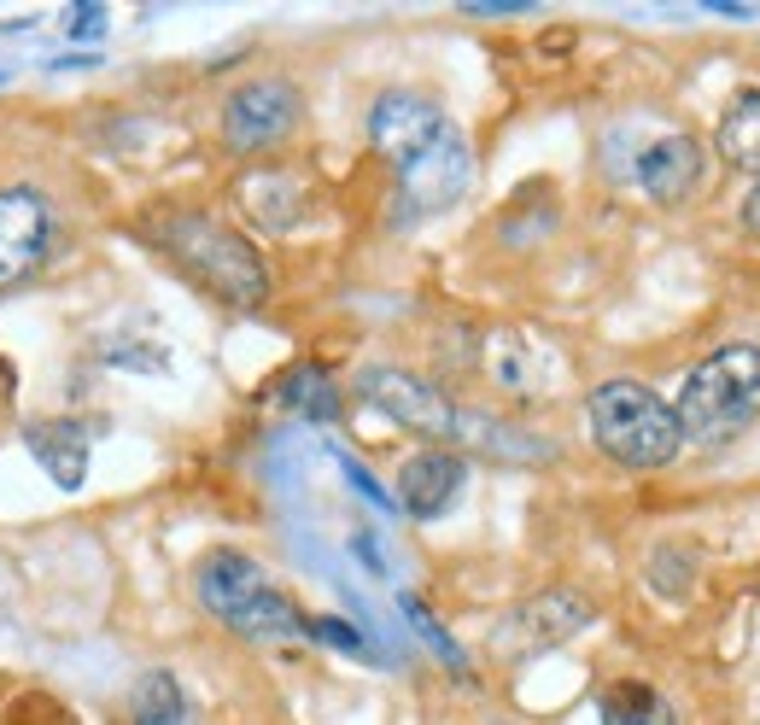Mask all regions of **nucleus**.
Instances as JSON below:
<instances>
[{
	"mask_svg": "<svg viewBox=\"0 0 760 725\" xmlns=\"http://www.w3.org/2000/svg\"><path fill=\"white\" fill-rule=\"evenodd\" d=\"M743 223H749V234H760V176H755L749 199H743Z\"/></svg>",
	"mask_w": 760,
	"mask_h": 725,
	"instance_id": "bb28decb",
	"label": "nucleus"
},
{
	"mask_svg": "<svg viewBox=\"0 0 760 725\" xmlns=\"http://www.w3.org/2000/svg\"><path fill=\"white\" fill-rule=\"evenodd\" d=\"M690 580H697V568H690V556L679 545H662L650 556V585L655 592H667V597H685L690 592Z\"/></svg>",
	"mask_w": 760,
	"mask_h": 725,
	"instance_id": "4be33fe9",
	"label": "nucleus"
},
{
	"mask_svg": "<svg viewBox=\"0 0 760 725\" xmlns=\"http://www.w3.org/2000/svg\"><path fill=\"white\" fill-rule=\"evenodd\" d=\"M714 147L725 164H743V171L760 176V89L732 94V106H725L720 129H714Z\"/></svg>",
	"mask_w": 760,
	"mask_h": 725,
	"instance_id": "dca6fc26",
	"label": "nucleus"
},
{
	"mask_svg": "<svg viewBox=\"0 0 760 725\" xmlns=\"http://www.w3.org/2000/svg\"><path fill=\"white\" fill-rule=\"evenodd\" d=\"M456 445H475L486 457H521V463L550 457L545 440H527V433L510 428V421H492V416H475V410H456Z\"/></svg>",
	"mask_w": 760,
	"mask_h": 725,
	"instance_id": "f3484780",
	"label": "nucleus"
},
{
	"mask_svg": "<svg viewBox=\"0 0 760 725\" xmlns=\"http://www.w3.org/2000/svg\"><path fill=\"white\" fill-rule=\"evenodd\" d=\"M445 124H451V117L439 112L428 94L393 89V94L375 100V112H369V141H375V153L386 164H404V159H416Z\"/></svg>",
	"mask_w": 760,
	"mask_h": 725,
	"instance_id": "9b49d317",
	"label": "nucleus"
},
{
	"mask_svg": "<svg viewBox=\"0 0 760 725\" xmlns=\"http://www.w3.org/2000/svg\"><path fill=\"white\" fill-rule=\"evenodd\" d=\"M585 627H591V603L580 592H568V585H556V592H538V597L521 603V609L498 627L492 644L503 655H538V650L568 644V638L585 632Z\"/></svg>",
	"mask_w": 760,
	"mask_h": 725,
	"instance_id": "1a4fd4ad",
	"label": "nucleus"
},
{
	"mask_svg": "<svg viewBox=\"0 0 760 725\" xmlns=\"http://www.w3.org/2000/svg\"><path fill=\"white\" fill-rule=\"evenodd\" d=\"M159 246L182 264V276H194L206 293H217L223 305H264L269 299V269L252 252V241H241L234 229H223L206 211H176L159 223Z\"/></svg>",
	"mask_w": 760,
	"mask_h": 725,
	"instance_id": "f03ea898",
	"label": "nucleus"
},
{
	"mask_svg": "<svg viewBox=\"0 0 760 725\" xmlns=\"http://www.w3.org/2000/svg\"><path fill=\"white\" fill-rule=\"evenodd\" d=\"M276 398L287 404V410H299L304 421H340V386H334L316 363H299V369H287L281 386H276Z\"/></svg>",
	"mask_w": 760,
	"mask_h": 725,
	"instance_id": "6ab92c4d",
	"label": "nucleus"
},
{
	"mask_svg": "<svg viewBox=\"0 0 760 725\" xmlns=\"http://www.w3.org/2000/svg\"><path fill=\"white\" fill-rule=\"evenodd\" d=\"M463 480H468V463L445 445H428L398 468V498L393 503L416 521H439L456 503V492H463Z\"/></svg>",
	"mask_w": 760,
	"mask_h": 725,
	"instance_id": "f8f14e48",
	"label": "nucleus"
},
{
	"mask_svg": "<svg viewBox=\"0 0 760 725\" xmlns=\"http://www.w3.org/2000/svg\"><path fill=\"white\" fill-rule=\"evenodd\" d=\"M398 609H404V620H410V627H416L421 638H428V644H433L439 655H445V662H451L456 673H463V650H456V638H451V632L433 620V609H428V603H421L416 592H404V597H398Z\"/></svg>",
	"mask_w": 760,
	"mask_h": 725,
	"instance_id": "412c9836",
	"label": "nucleus"
},
{
	"mask_svg": "<svg viewBox=\"0 0 760 725\" xmlns=\"http://www.w3.org/2000/svg\"><path fill=\"white\" fill-rule=\"evenodd\" d=\"M358 556L369 562V573H386V562H381V550H375V538H358Z\"/></svg>",
	"mask_w": 760,
	"mask_h": 725,
	"instance_id": "c85d7f7f",
	"label": "nucleus"
},
{
	"mask_svg": "<svg viewBox=\"0 0 760 725\" xmlns=\"http://www.w3.org/2000/svg\"><path fill=\"white\" fill-rule=\"evenodd\" d=\"M194 592L229 632H246V638H293V632H304L299 603L287 597L281 585L264 573V562H252L246 550H211L206 562H199V573H194Z\"/></svg>",
	"mask_w": 760,
	"mask_h": 725,
	"instance_id": "7ed1b4c3",
	"label": "nucleus"
},
{
	"mask_svg": "<svg viewBox=\"0 0 760 725\" xmlns=\"http://www.w3.org/2000/svg\"><path fill=\"white\" fill-rule=\"evenodd\" d=\"M106 30V7H94V0H77V7H65V36L71 42H89Z\"/></svg>",
	"mask_w": 760,
	"mask_h": 725,
	"instance_id": "b1692460",
	"label": "nucleus"
},
{
	"mask_svg": "<svg viewBox=\"0 0 760 725\" xmlns=\"http://www.w3.org/2000/svg\"><path fill=\"white\" fill-rule=\"evenodd\" d=\"M24 445L30 457L47 468V480L77 492L89 475V428L82 421H24Z\"/></svg>",
	"mask_w": 760,
	"mask_h": 725,
	"instance_id": "2eb2a0df",
	"label": "nucleus"
},
{
	"mask_svg": "<svg viewBox=\"0 0 760 725\" xmlns=\"http://www.w3.org/2000/svg\"><path fill=\"white\" fill-rule=\"evenodd\" d=\"M299 124V89L287 77H258L229 94L223 106V141L229 153H264V147L287 141Z\"/></svg>",
	"mask_w": 760,
	"mask_h": 725,
	"instance_id": "0eeeda50",
	"label": "nucleus"
},
{
	"mask_svg": "<svg viewBox=\"0 0 760 725\" xmlns=\"http://www.w3.org/2000/svg\"><path fill=\"white\" fill-rule=\"evenodd\" d=\"M468 12H480V19H503V12H521V7H533V0H463Z\"/></svg>",
	"mask_w": 760,
	"mask_h": 725,
	"instance_id": "a878e982",
	"label": "nucleus"
},
{
	"mask_svg": "<svg viewBox=\"0 0 760 725\" xmlns=\"http://www.w3.org/2000/svg\"><path fill=\"white\" fill-rule=\"evenodd\" d=\"M340 468H346V480L358 486V492H363L369 503H375V510H393V492H386V486H381L375 475H369V468H363L358 457H340Z\"/></svg>",
	"mask_w": 760,
	"mask_h": 725,
	"instance_id": "393cba45",
	"label": "nucleus"
},
{
	"mask_svg": "<svg viewBox=\"0 0 760 725\" xmlns=\"http://www.w3.org/2000/svg\"><path fill=\"white\" fill-rule=\"evenodd\" d=\"M480 369L503 386V393L538 398V393L556 386V375H562V358L527 328H492L480 340Z\"/></svg>",
	"mask_w": 760,
	"mask_h": 725,
	"instance_id": "9d476101",
	"label": "nucleus"
},
{
	"mask_svg": "<svg viewBox=\"0 0 760 725\" xmlns=\"http://www.w3.org/2000/svg\"><path fill=\"white\" fill-rule=\"evenodd\" d=\"M468 176H475V159H468V135L445 124L421 147L416 159L398 164V206H393V223H421V217H439L451 211L456 199L468 194Z\"/></svg>",
	"mask_w": 760,
	"mask_h": 725,
	"instance_id": "39448f33",
	"label": "nucleus"
},
{
	"mask_svg": "<svg viewBox=\"0 0 760 725\" xmlns=\"http://www.w3.org/2000/svg\"><path fill=\"white\" fill-rule=\"evenodd\" d=\"M638 182H644V194L655 206H679V199L697 194V182H702V147L690 141V135H667V141L644 147Z\"/></svg>",
	"mask_w": 760,
	"mask_h": 725,
	"instance_id": "4468645a",
	"label": "nucleus"
},
{
	"mask_svg": "<svg viewBox=\"0 0 760 725\" xmlns=\"http://www.w3.org/2000/svg\"><path fill=\"white\" fill-rule=\"evenodd\" d=\"M760 410V346H720L708 363H697L679 386L673 421L690 445H725Z\"/></svg>",
	"mask_w": 760,
	"mask_h": 725,
	"instance_id": "f257e3e1",
	"label": "nucleus"
},
{
	"mask_svg": "<svg viewBox=\"0 0 760 725\" xmlns=\"http://www.w3.org/2000/svg\"><path fill=\"white\" fill-rule=\"evenodd\" d=\"M54 246V211L36 188H0V293L24 287Z\"/></svg>",
	"mask_w": 760,
	"mask_h": 725,
	"instance_id": "6e6552de",
	"label": "nucleus"
},
{
	"mask_svg": "<svg viewBox=\"0 0 760 725\" xmlns=\"http://www.w3.org/2000/svg\"><path fill=\"white\" fill-rule=\"evenodd\" d=\"M708 7H714L720 19H755V7H743V0H708Z\"/></svg>",
	"mask_w": 760,
	"mask_h": 725,
	"instance_id": "cd10ccee",
	"label": "nucleus"
},
{
	"mask_svg": "<svg viewBox=\"0 0 760 725\" xmlns=\"http://www.w3.org/2000/svg\"><path fill=\"white\" fill-rule=\"evenodd\" d=\"M129 725H188V690H182L176 673L164 667L141 673L135 702H129Z\"/></svg>",
	"mask_w": 760,
	"mask_h": 725,
	"instance_id": "aec40b11",
	"label": "nucleus"
},
{
	"mask_svg": "<svg viewBox=\"0 0 760 725\" xmlns=\"http://www.w3.org/2000/svg\"><path fill=\"white\" fill-rule=\"evenodd\" d=\"M585 416H591V440L620 468H662L679 457V445H685L673 410L638 381H603L597 393L585 398Z\"/></svg>",
	"mask_w": 760,
	"mask_h": 725,
	"instance_id": "20e7f679",
	"label": "nucleus"
},
{
	"mask_svg": "<svg viewBox=\"0 0 760 725\" xmlns=\"http://www.w3.org/2000/svg\"><path fill=\"white\" fill-rule=\"evenodd\" d=\"M358 398L375 404L381 416H393L398 428L421 433V440H456V404L421 375H404V369H363Z\"/></svg>",
	"mask_w": 760,
	"mask_h": 725,
	"instance_id": "423d86ee",
	"label": "nucleus"
},
{
	"mask_svg": "<svg viewBox=\"0 0 760 725\" xmlns=\"http://www.w3.org/2000/svg\"><path fill=\"white\" fill-rule=\"evenodd\" d=\"M597 720L603 725H679V714L667 708L662 690H650V685H608L603 697H597Z\"/></svg>",
	"mask_w": 760,
	"mask_h": 725,
	"instance_id": "a211bd4d",
	"label": "nucleus"
},
{
	"mask_svg": "<svg viewBox=\"0 0 760 725\" xmlns=\"http://www.w3.org/2000/svg\"><path fill=\"white\" fill-rule=\"evenodd\" d=\"M304 632L316 638V644H334V650H351V655H363V632L358 627H346V620H304Z\"/></svg>",
	"mask_w": 760,
	"mask_h": 725,
	"instance_id": "5701e85b",
	"label": "nucleus"
},
{
	"mask_svg": "<svg viewBox=\"0 0 760 725\" xmlns=\"http://www.w3.org/2000/svg\"><path fill=\"white\" fill-rule=\"evenodd\" d=\"M234 194H241L246 217L264 234H287L311 211V188H304V176H293V171H252V176H241Z\"/></svg>",
	"mask_w": 760,
	"mask_h": 725,
	"instance_id": "ddd939ff",
	"label": "nucleus"
}]
</instances>
